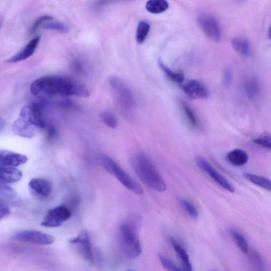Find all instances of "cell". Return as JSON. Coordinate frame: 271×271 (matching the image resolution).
Listing matches in <instances>:
<instances>
[{
    "label": "cell",
    "mask_w": 271,
    "mask_h": 271,
    "mask_svg": "<svg viewBox=\"0 0 271 271\" xmlns=\"http://www.w3.org/2000/svg\"><path fill=\"white\" fill-rule=\"evenodd\" d=\"M231 234L236 244L238 247L240 251L246 254L249 252L248 243L244 236L237 230L232 229Z\"/></svg>",
    "instance_id": "24"
},
{
    "label": "cell",
    "mask_w": 271,
    "mask_h": 271,
    "mask_svg": "<svg viewBox=\"0 0 271 271\" xmlns=\"http://www.w3.org/2000/svg\"><path fill=\"white\" fill-rule=\"evenodd\" d=\"M180 104L188 123L192 127H197L198 125V119L191 108L184 101H181Z\"/></svg>",
    "instance_id": "26"
},
{
    "label": "cell",
    "mask_w": 271,
    "mask_h": 271,
    "mask_svg": "<svg viewBox=\"0 0 271 271\" xmlns=\"http://www.w3.org/2000/svg\"><path fill=\"white\" fill-rule=\"evenodd\" d=\"M109 84L115 101L122 111L132 110L135 104L133 93L121 79L116 76L109 79Z\"/></svg>",
    "instance_id": "5"
},
{
    "label": "cell",
    "mask_w": 271,
    "mask_h": 271,
    "mask_svg": "<svg viewBox=\"0 0 271 271\" xmlns=\"http://www.w3.org/2000/svg\"><path fill=\"white\" fill-rule=\"evenodd\" d=\"M253 142L271 151V134L269 133L262 134L258 137L253 140Z\"/></svg>",
    "instance_id": "31"
},
{
    "label": "cell",
    "mask_w": 271,
    "mask_h": 271,
    "mask_svg": "<svg viewBox=\"0 0 271 271\" xmlns=\"http://www.w3.org/2000/svg\"><path fill=\"white\" fill-rule=\"evenodd\" d=\"M182 89L186 95L193 99H207L209 92L207 88L198 81L190 80L181 86Z\"/></svg>",
    "instance_id": "12"
},
{
    "label": "cell",
    "mask_w": 271,
    "mask_h": 271,
    "mask_svg": "<svg viewBox=\"0 0 271 271\" xmlns=\"http://www.w3.org/2000/svg\"><path fill=\"white\" fill-rule=\"evenodd\" d=\"M223 84L226 86H229L232 84L233 80V72L231 68H226L223 74Z\"/></svg>",
    "instance_id": "36"
},
{
    "label": "cell",
    "mask_w": 271,
    "mask_h": 271,
    "mask_svg": "<svg viewBox=\"0 0 271 271\" xmlns=\"http://www.w3.org/2000/svg\"><path fill=\"white\" fill-rule=\"evenodd\" d=\"M17 196V192L14 188L11 187L1 181L0 182V198L4 200H12Z\"/></svg>",
    "instance_id": "28"
},
{
    "label": "cell",
    "mask_w": 271,
    "mask_h": 271,
    "mask_svg": "<svg viewBox=\"0 0 271 271\" xmlns=\"http://www.w3.org/2000/svg\"><path fill=\"white\" fill-rule=\"evenodd\" d=\"M170 241L176 253V255H178L182 262L183 270L186 271H192L193 269L190 258L186 250L173 237L170 238Z\"/></svg>",
    "instance_id": "19"
},
{
    "label": "cell",
    "mask_w": 271,
    "mask_h": 271,
    "mask_svg": "<svg viewBox=\"0 0 271 271\" xmlns=\"http://www.w3.org/2000/svg\"><path fill=\"white\" fill-rule=\"evenodd\" d=\"M29 186L38 195L43 197H48L51 192L52 185L47 180L33 178L29 182Z\"/></svg>",
    "instance_id": "16"
},
{
    "label": "cell",
    "mask_w": 271,
    "mask_h": 271,
    "mask_svg": "<svg viewBox=\"0 0 271 271\" xmlns=\"http://www.w3.org/2000/svg\"><path fill=\"white\" fill-rule=\"evenodd\" d=\"M150 30V25L148 22L146 21H140L139 22L136 34L137 42L139 44H142L145 42Z\"/></svg>",
    "instance_id": "25"
},
{
    "label": "cell",
    "mask_w": 271,
    "mask_h": 271,
    "mask_svg": "<svg viewBox=\"0 0 271 271\" xmlns=\"http://www.w3.org/2000/svg\"><path fill=\"white\" fill-rule=\"evenodd\" d=\"M42 28L63 33H67L69 31V27L65 23L61 22L53 21L52 20L45 23Z\"/></svg>",
    "instance_id": "29"
},
{
    "label": "cell",
    "mask_w": 271,
    "mask_h": 271,
    "mask_svg": "<svg viewBox=\"0 0 271 271\" xmlns=\"http://www.w3.org/2000/svg\"><path fill=\"white\" fill-rule=\"evenodd\" d=\"M243 174L244 177L252 184L271 192V180L264 176L251 173L245 172Z\"/></svg>",
    "instance_id": "23"
},
{
    "label": "cell",
    "mask_w": 271,
    "mask_h": 271,
    "mask_svg": "<svg viewBox=\"0 0 271 271\" xmlns=\"http://www.w3.org/2000/svg\"><path fill=\"white\" fill-rule=\"evenodd\" d=\"M31 91L34 95H47L62 97L78 96L87 98L90 93L84 85L76 81L62 76H43L33 82Z\"/></svg>",
    "instance_id": "1"
},
{
    "label": "cell",
    "mask_w": 271,
    "mask_h": 271,
    "mask_svg": "<svg viewBox=\"0 0 271 271\" xmlns=\"http://www.w3.org/2000/svg\"><path fill=\"white\" fill-rule=\"evenodd\" d=\"M141 224L140 216L134 214L123 221L119 228V241L123 254L128 259L138 257L142 252L139 233Z\"/></svg>",
    "instance_id": "2"
},
{
    "label": "cell",
    "mask_w": 271,
    "mask_h": 271,
    "mask_svg": "<svg viewBox=\"0 0 271 271\" xmlns=\"http://www.w3.org/2000/svg\"><path fill=\"white\" fill-rule=\"evenodd\" d=\"M48 132H47V135H48L49 137L51 139L55 136L56 135V131L55 129L52 126H50L48 129Z\"/></svg>",
    "instance_id": "38"
},
{
    "label": "cell",
    "mask_w": 271,
    "mask_h": 271,
    "mask_svg": "<svg viewBox=\"0 0 271 271\" xmlns=\"http://www.w3.org/2000/svg\"><path fill=\"white\" fill-rule=\"evenodd\" d=\"M102 120L106 125L111 128H116L119 125V121L116 116L109 111H104L100 115Z\"/></svg>",
    "instance_id": "30"
},
{
    "label": "cell",
    "mask_w": 271,
    "mask_h": 271,
    "mask_svg": "<svg viewBox=\"0 0 271 271\" xmlns=\"http://www.w3.org/2000/svg\"><path fill=\"white\" fill-rule=\"evenodd\" d=\"M20 116L25 118L38 128H45L46 126L42 107L38 103H33L23 107Z\"/></svg>",
    "instance_id": "10"
},
{
    "label": "cell",
    "mask_w": 271,
    "mask_h": 271,
    "mask_svg": "<svg viewBox=\"0 0 271 271\" xmlns=\"http://www.w3.org/2000/svg\"><path fill=\"white\" fill-rule=\"evenodd\" d=\"M22 177V173L14 167H1L0 179L6 184H15Z\"/></svg>",
    "instance_id": "17"
},
{
    "label": "cell",
    "mask_w": 271,
    "mask_h": 271,
    "mask_svg": "<svg viewBox=\"0 0 271 271\" xmlns=\"http://www.w3.org/2000/svg\"><path fill=\"white\" fill-rule=\"evenodd\" d=\"M169 7L167 0H149L146 4V9L149 13L159 14L164 13Z\"/></svg>",
    "instance_id": "22"
},
{
    "label": "cell",
    "mask_w": 271,
    "mask_h": 271,
    "mask_svg": "<svg viewBox=\"0 0 271 271\" xmlns=\"http://www.w3.org/2000/svg\"><path fill=\"white\" fill-rule=\"evenodd\" d=\"M268 37L270 39H271V25L269 28L268 31Z\"/></svg>",
    "instance_id": "39"
},
{
    "label": "cell",
    "mask_w": 271,
    "mask_h": 271,
    "mask_svg": "<svg viewBox=\"0 0 271 271\" xmlns=\"http://www.w3.org/2000/svg\"><path fill=\"white\" fill-rule=\"evenodd\" d=\"M227 161L234 166L240 167L246 164L249 160V156L242 150L236 149L228 153Z\"/></svg>",
    "instance_id": "20"
},
{
    "label": "cell",
    "mask_w": 271,
    "mask_h": 271,
    "mask_svg": "<svg viewBox=\"0 0 271 271\" xmlns=\"http://www.w3.org/2000/svg\"><path fill=\"white\" fill-rule=\"evenodd\" d=\"M71 213L64 204L50 209L46 215L41 226L46 227H59L71 217Z\"/></svg>",
    "instance_id": "7"
},
{
    "label": "cell",
    "mask_w": 271,
    "mask_h": 271,
    "mask_svg": "<svg viewBox=\"0 0 271 271\" xmlns=\"http://www.w3.org/2000/svg\"><path fill=\"white\" fill-rule=\"evenodd\" d=\"M40 40L38 36L32 39L25 46L16 54L10 57L6 61L8 63H16L27 60L31 57L36 50Z\"/></svg>",
    "instance_id": "15"
},
{
    "label": "cell",
    "mask_w": 271,
    "mask_h": 271,
    "mask_svg": "<svg viewBox=\"0 0 271 271\" xmlns=\"http://www.w3.org/2000/svg\"><path fill=\"white\" fill-rule=\"evenodd\" d=\"M131 164L135 172L144 184L157 192L166 190V183L145 153L135 152L131 157Z\"/></svg>",
    "instance_id": "3"
},
{
    "label": "cell",
    "mask_w": 271,
    "mask_h": 271,
    "mask_svg": "<svg viewBox=\"0 0 271 271\" xmlns=\"http://www.w3.org/2000/svg\"><path fill=\"white\" fill-rule=\"evenodd\" d=\"M38 128L25 118L19 116L14 123L13 130L14 133L19 136L31 138L34 136Z\"/></svg>",
    "instance_id": "13"
},
{
    "label": "cell",
    "mask_w": 271,
    "mask_h": 271,
    "mask_svg": "<svg viewBox=\"0 0 271 271\" xmlns=\"http://www.w3.org/2000/svg\"><path fill=\"white\" fill-rule=\"evenodd\" d=\"M250 258L253 266L257 268L263 267V261L261 256L256 252H252L250 253Z\"/></svg>",
    "instance_id": "35"
},
{
    "label": "cell",
    "mask_w": 271,
    "mask_h": 271,
    "mask_svg": "<svg viewBox=\"0 0 271 271\" xmlns=\"http://www.w3.org/2000/svg\"><path fill=\"white\" fill-rule=\"evenodd\" d=\"M52 20V17L49 15L39 17L34 22L30 30H29V34L32 35L36 33L40 27L42 28L45 23Z\"/></svg>",
    "instance_id": "32"
},
{
    "label": "cell",
    "mask_w": 271,
    "mask_h": 271,
    "mask_svg": "<svg viewBox=\"0 0 271 271\" xmlns=\"http://www.w3.org/2000/svg\"><path fill=\"white\" fill-rule=\"evenodd\" d=\"M245 90L249 97L253 98L256 97L260 91V85L258 81L254 78L247 80L245 83Z\"/></svg>",
    "instance_id": "27"
},
{
    "label": "cell",
    "mask_w": 271,
    "mask_h": 271,
    "mask_svg": "<svg viewBox=\"0 0 271 271\" xmlns=\"http://www.w3.org/2000/svg\"><path fill=\"white\" fill-rule=\"evenodd\" d=\"M69 242L72 244L79 245L81 252L85 260L90 263H93L94 257L91 244L89 235L86 230H82L77 237L70 239Z\"/></svg>",
    "instance_id": "11"
},
{
    "label": "cell",
    "mask_w": 271,
    "mask_h": 271,
    "mask_svg": "<svg viewBox=\"0 0 271 271\" xmlns=\"http://www.w3.org/2000/svg\"><path fill=\"white\" fill-rule=\"evenodd\" d=\"M11 239L15 241L32 243L42 245H51L54 242L52 235L34 230H25L15 234Z\"/></svg>",
    "instance_id": "6"
},
{
    "label": "cell",
    "mask_w": 271,
    "mask_h": 271,
    "mask_svg": "<svg viewBox=\"0 0 271 271\" xmlns=\"http://www.w3.org/2000/svg\"><path fill=\"white\" fill-rule=\"evenodd\" d=\"M181 204L182 207L185 209L186 213L192 218L193 219L196 220L199 216L198 211L195 206L191 203L186 199L181 200Z\"/></svg>",
    "instance_id": "33"
},
{
    "label": "cell",
    "mask_w": 271,
    "mask_h": 271,
    "mask_svg": "<svg viewBox=\"0 0 271 271\" xmlns=\"http://www.w3.org/2000/svg\"><path fill=\"white\" fill-rule=\"evenodd\" d=\"M233 49L239 54L245 57L249 56L251 52V45L250 40L244 37H237L232 40Z\"/></svg>",
    "instance_id": "18"
},
{
    "label": "cell",
    "mask_w": 271,
    "mask_h": 271,
    "mask_svg": "<svg viewBox=\"0 0 271 271\" xmlns=\"http://www.w3.org/2000/svg\"><path fill=\"white\" fill-rule=\"evenodd\" d=\"M100 162L105 170L119 180L121 184L132 192L141 195L143 193V188L138 183L135 181L119 164L110 157L102 155Z\"/></svg>",
    "instance_id": "4"
},
{
    "label": "cell",
    "mask_w": 271,
    "mask_h": 271,
    "mask_svg": "<svg viewBox=\"0 0 271 271\" xmlns=\"http://www.w3.org/2000/svg\"><path fill=\"white\" fill-rule=\"evenodd\" d=\"M158 64L159 67L170 81L179 85L182 84L183 82H184L185 76L184 73L181 72H174V70L169 68L161 58L158 59Z\"/></svg>",
    "instance_id": "21"
},
{
    "label": "cell",
    "mask_w": 271,
    "mask_h": 271,
    "mask_svg": "<svg viewBox=\"0 0 271 271\" xmlns=\"http://www.w3.org/2000/svg\"><path fill=\"white\" fill-rule=\"evenodd\" d=\"M159 258L161 262L163 267L169 271H179L181 269L176 266V265L172 261L169 260L166 257L162 255H159Z\"/></svg>",
    "instance_id": "34"
},
{
    "label": "cell",
    "mask_w": 271,
    "mask_h": 271,
    "mask_svg": "<svg viewBox=\"0 0 271 271\" xmlns=\"http://www.w3.org/2000/svg\"><path fill=\"white\" fill-rule=\"evenodd\" d=\"M11 214V210L8 206L3 203H0V220H2L5 218L9 216Z\"/></svg>",
    "instance_id": "37"
},
{
    "label": "cell",
    "mask_w": 271,
    "mask_h": 271,
    "mask_svg": "<svg viewBox=\"0 0 271 271\" xmlns=\"http://www.w3.org/2000/svg\"><path fill=\"white\" fill-rule=\"evenodd\" d=\"M28 161L26 156L15 152L1 150L0 151V166L1 167H17Z\"/></svg>",
    "instance_id": "14"
},
{
    "label": "cell",
    "mask_w": 271,
    "mask_h": 271,
    "mask_svg": "<svg viewBox=\"0 0 271 271\" xmlns=\"http://www.w3.org/2000/svg\"><path fill=\"white\" fill-rule=\"evenodd\" d=\"M198 23L206 36L216 42H220L221 37V29L214 17L208 14L200 15Z\"/></svg>",
    "instance_id": "8"
},
{
    "label": "cell",
    "mask_w": 271,
    "mask_h": 271,
    "mask_svg": "<svg viewBox=\"0 0 271 271\" xmlns=\"http://www.w3.org/2000/svg\"><path fill=\"white\" fill-rule=\"evenodd\" d=\"M196 163L199 168L207 173L218 185L230 192H235V188L231 183L218 172L205 158L198 156L196 158Z\"/></svg>",
    "instance_id": "9"
}]
</instances>
